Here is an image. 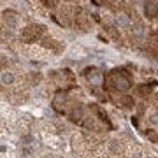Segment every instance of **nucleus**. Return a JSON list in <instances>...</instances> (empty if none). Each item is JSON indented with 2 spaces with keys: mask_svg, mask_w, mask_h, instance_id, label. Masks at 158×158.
Returning a JSON list of instances; mask_svg holds the SVG:
<instances>
[{
  "mask_svg": "<svg viewBox=\"0 0 158 158\" xmlns=\"http://www.w3.org/2000/svg\"><path fill=\"white\" fill-rule=\"evenodd\" d=\"M111 81H113V85H114V88H118V90H128L130 88V79L125 76L123 72H114L113 76H111Z\"/></svg>",
  "mask_w": 158,
  "mask_h": 158,
  "instance_id": "obj_1",
  "label": "nucleus"
},
{
  "mask_svg": "<svg viewBox=\"0 0 158 158\" xmlns=\"http://www.w3.org/2000/svg\"><path fill=\"white\" fill-rule=\"evenodd\" d=\"M40 30H44L42 27H28L23 32V39L25 40H35L40 35Z\"/></svg>",
  "mask_w": 158,
  "mask_h": 158,
  "instance_id": "obj_2",
  "label": "nucleus"
},
{
  "mask_svg": "<svg viewBox=\"0 0 158 158\" xmlns=\"http://www.w3.org/2000/svg\"><path fill=\"white\" fill-rule=\"evenodd\" d=\"M144 12H146L148 18H155L158 14V6L155 2H146V6H144Z\"/></svg>",
  "mask_w": 158,
  "mask_h": 158,
  "instance_id": "obj_3",
  "label": "nucleus"
},
{
  "mask_svg": "<svg viewBox=\"0 0 158 158\" xmlns=\"http://www.w3.org/2000/svg\"><path fill=\"white\" fill-rule=\"evenodd\" d=\"M4 19H6V21L9 23L11 27H14V25L18 23V19H16V14H14V12H4Z\"/></svg>",
  "mask_w": 158,
  "mask_h": 158,
  "instance_id": "obj_4",
  "label": "nucleus"
},
{
  "mask_svg": "<svg viewBox=\"0 0 158 158\" xmlns=\"http://www.w3.org/2000/svg\"><path fill=\"white\" fill-rule=\"evenodd\" d=\"M2 83H4V85H7V83H12L11 72H4V74H2Z\"/></svg>",
  "mask_w": 158,
  "mask_h": 158,
  "instance_id": "obj_5",
  "label": "nucleus"
},
{
  "mask_svg": "<svg viewBox=\"0 0 158 158\" xmlns=\"http://www.w3.org/2000/svg\"><path fill=\"white\" fill-rule=\"evenodd\" d=\"M116 21H118V25H121V27H125V25H128V19H127V16H125V14H119Z\"/></svg>",
  "mask_w": 158,
  "mask_h": 158,
  "instance_id": "obj_6",
  "label": "nucleus"
},
{
  "mask_svg": "<svg viewBox=\"0 0 158 158\" xmlns=\"http://www.w3.org/2000/svg\"><path fill=\"white\" fill-rule=\"evenodd\" d=\"M42 4H44V6H48V7H55L58 4V0H42Z\"/></svg>",
  "mask_w": 158,
  "mask_h": 158,
  "instance_id": "obj_7",
  "label": "nucleus"
}]
</instances>
